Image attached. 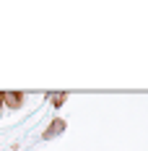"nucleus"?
<instances>
[{"instance_id": "f03ea898", "label": "nucleus", "mask_w": 148, "mask_h": 151, "mask_svg": "<svg viewBox=\"0 0 148 151\" xmlns=\"http://www.w3.org/2000/svg\"><path fill=\"white\" fill-rule=\"evenodd\" d=\"M3 104L8 107V109H21L24 94H21V91H3Z\"/></svg>"}, {"instance_id": "f257e3e1", "label": "nucleus", "mask_w": 148, "mask_h": 151, "mask_svg": "<svg viewBox=\"0 0 148 151\" xmlns=\"http://www.w3.org/2000/svg\"><path fill=\"white\" fill-rule=\"evenodd\" d=\"M65 128H68V122L62 120V117H55V120H52V122L44 128L42 138H44V141H52V138H57L60 133H65Z\"/></svg>"}, {"instance_id": "7ed1b4c3", "label": "nucleus", "mask_w": 148, "mask_h": 151, "mask_svg": "<svg viewBox=\"0 0 148 151\" xmlns=\"http://www.w3.org/2000/svg\"><path fill=\"white\" fill-rule=\"evenodd\" d=\"M47 96L52 99V107H55V109H60V107L65 104V99H68V94H65V91H55V94H47Z\"/></svg>"}, {"instance_id": "20e7f679", "label": "nucleus", "mask_w": 148, "mask_h": 151, "mask_svg": "<svg viewBox=\"0 0 148 151\" xmlns=\"http://www.w3.org/2000/svg\"><path fill=\"white\" fill-rule=\"evenodd\" d=\"M0 109H3V91H0Z\"/></svg>"}]
</instances>
